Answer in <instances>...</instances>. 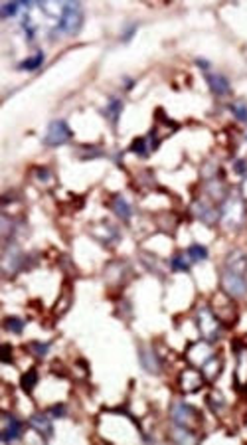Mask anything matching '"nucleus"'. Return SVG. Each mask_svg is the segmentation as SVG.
I'll return each instance as SVG.
<instances>
[{"mask_svg":"<svg viewBox=\"0 0 247 445\" xmlns=\"http://www.w3.org/2000/svg\"><path fill=\"white\" fill-rule=\"evenodd\" d=\"M235 382L239 388H247V346L237 350V366H235Z\"/></svg>","mask_w":247,"mask_h":445,"instance_id":"4468645a","label":"nucleus"},{"mask_svg":"<svg viewBox=\"0 0 247 445\" xmlns=\"http://www.w3.org/2000/svg\"><path fill=\"white\" fill-rule=\"evenodd\" d=\"M170 417H172V421L176 426H182V428H188V430H194L200 424V414L184 402H174L172 404Z\"/></svg>","mask_w":247,"mask_h":445,"instance_id":"7ed1b4c3","label":"nucleus"},{"mask_svg":"<svg viewBox=\"0 0 247 445\" xmlns=\"http://www.w3.org/2000/svg\"><path fill=\"white\" fill-rule=\"evenodd\" d=\"M223 269H230L233 273H239V275H245L247 271V255L243 252H232L226 257V263Z\"/></svg>","mask_w":247,"mask_h":445,"instance_id":"ddd939ff","label":"nucleus"},{"mask_svg":"<svg viewBox=\"0 0 247 445\" xmlns=\"http://www.w3.org/2000/svg\"><path fill=\"white\" fill-rule=\"evenodd\" d=\"M139 358H141V364H143V368L146 372H150V374H159L160 372V360L152 348H141Z\"/></svg>","mask_w":247,"mask_h":445,"instance_id":"2eb2a0df","label":"nucleus"},{"mask_svg":"<svg viewBox=\"0 0 247 445\" xmlns=\"http://www.w3.org/2000/svg\"><path fill=\"white\" fill-rule=\"evenodd\" d=\"M241 196L247 198V176L243 178V182H241Z\"/></svg>","mask_w":247,"mask_h":445,"instance_id":"72a5a7b5","label":"nucleus"},{"mask_svg":"<svg viewBox=\"0 0 247 445\" xmlns=\"http://www.w3.org/2000/svg\"><path fill=\"white\" fill-rule=\"evenodd\" d=\"M198 63H200V68H202V70H208V68H210V65H208V61H202V59H200Z\"/></svg>","mask_w":247,"mask_h":445,"instance_id":"f704fd0d","label":"nucleus"},{"mask_svg":"<svg viewBox=\"0 0 247 445\" xmlns=\"http://www.w3.org/2000/svg\"><path fill=\"white\" fill-rule=\"evenodd\" d=\"M30 350L36 356H46L50 352V344H48V342H32V344H30Z\"/></svg>","mask_w":247,"mask_h":445,"instance_id":"c756f323","label":"nucleus"},{"mask_svg":"<svg viewBox=\"0 0 247 445\" xmlns=\"http://www.w3.org/2000/svg\"><path fill=\"white\" fill-rule=\"evenodd\" d=\"M188 257L192 261H204L208 257V250L200 243H192L188 248Z\"/></svg>","mask_w":247,"mask_h":445,"instance_id":"a878e982","label":"nucleus"},{"mask_svg":"<svg viewBox=\"0 0 247 445\" xmlns=\"http://www.w3.org/2000/svg\"><path fill=\"white\" fill-rule=\"evenodd\" d=\"M192 212H194V216L204 224H216L219 220V210L212 206V204H208L206 200H196L194 204H192Z\"/></svg>","mask_w":247,"mask_h":445,"instance_id":"1a4fd4ad","label":"nucleus"},{"mask_svg":"<svg viewBox=\"0 0 247 445\" xmlns=\"http://www.w3.org/2000/svg\"><path fill=\"white\" fill-rule=\"evenodd\" d=\"M30 426L36 433H40L44 439H50L54 435V426L48 414H36L30 417Z\"/></svg>","mask_w":247,"mask_h":445,"instance_id":"f8f14e48","label":"nucleus"},{"mask_svg":"<svg viewBox=\"0 0 247 445\" xmlns=\"http://www.w3.org/2000/svg\"><path fill=\"white\" fill-rule=\"evenodd\" d=\"M8 360H10V346L4 344L2 346V362H8Z\"/></svg>","mask_w":247,"mask_h":445,"instance_id":"2f4dec72","label":"nucleus"},{"mask_svg":"<svg viewBox=\"0 0 247 445\" xmlns=\"http://www.w3.org/2000/svg\"><path fill=\"white\" fill-rule=\"evenodd\" d=\"M6 424H4V430H2V441H18L22 439L24 435V424L14 417V415L6 414Z\"/></svg>","mask_w":247,"mask_h":445,"instance_id":"9d476101","label":"nucleus"},{"mask_svg":"<svg viewBox=\"0 0 247 445\" xmlns=\"http://www.w3.org/2000/svg\"><path fill=\"white\" fill-rule=\"evenodd\" d=\"M214 354L212 352V348H210V342L204 341V342H196V344H192L188 348V360L192 366H196V368H202L204 364H206V360L210 358V356Z\"/></svg>","mask_w":247,"mask_h":445,"instance_id":"6e6552de","label":"nucleus"},{"mask_svg":"<svg viewBox=\"0 0 247 445\" xmlns=\"http://www.w3.org/2000/svg\"><path fill=\"white\" fill-rule=\"evenodd\" d=\"M146 145H148V137L134 139L132 145H131V150L132 152H137V154H141V157H145V154H148V150H150V147H146Z\"/></svg>","mask_w":247,"mask_h":445,"instance_id":"cd10ccee","label":"nucleus"},{"mask_svg":"<svg viewBox=\"0 0 247 445\" xmlns=\"http://www.w3.org/2000/svg\"><path fill=\"white\" fill-rule=\"evenodd\" d=\"M83 24V10L79 2H65L63 6V14L58 20V26L54 30V34H65V36H73L77 34Z\"/></svg>","mask_w":247,"mask_h":445,"instance_id":"f257e3e1","label":"nucleus"},{"mask_svg":"<svg viewBox=\"0 0 247 445\" xmlns=\"http://www.w3.org/2000/svg\"><path fill=\"white\" fill-rule=\"evenodd\" d=\"M4 328L10 330L12 335H20V332L24 330V321H22L20 317H8V319L4 321Z\"/></svg>","mask_w":247,"mask_h":445,"instance_id":"bb28decb","label":"nucleus"},{"mask_svg":"<svg viewBox=\"0 0 247 445\" xmlns=\"http://www.w3.org/2000/svg\"><path fill=\"white\" fill-rule=\"evenodd\" d=\"M172 437H174V441H180V443H194V441H198V437L192 433V430L182 428V426H176L174 430H172Z\"/></svg>","mask_w":247,"mask_h":445,"instance_id":"4be33fe9","label":"nucleus"},{"mask_svg":"<svg viewBox=\"0 0 247 445\" xmlns=\"http://www.w3.org/2000/svg\"><path fill=\"white\" fill-rule=\"evenodd\" d=\"M20 8H30V2H6L0 6V16L2 18H12L20 12Z\"/></svg>","mask_w":247,"mask_h":445,"instance_id":"412c9836","label":"nucleus"},{"mask_svg":"<svg viewBox=\"0 0 247 445\" xmlns=\"http://www.w3.org/2000/svg\"><path fill=\"white\" fill-rule=\"evenodd\" d=\"M50 414L54 415V417H61V415H65V406H63V404H56V406H52V408H50Z\"/></svg>","mask_w":247,"mask_h":445,"instance_id":"7c9ffc66","label":"nucleus"},{"mask_svg":"<svg viewBox=\"0 0 247 445\" xmlns=\"http://www.w3.org/2000/svg\"><path fill=\"white\" fill-rule=\"evenodd\" d=\"M36 384H38V372H36V368H30V370L20 378V386H22L24 392L30 394V392L36 388Z\"/></svg>","mask_w":247,"mask_h":445,"instance_id":"5701e85b","label":"nucleus"},{"mask_svg":"<svg viewBox=\"0 0 247 445\" xmlns=\"http://www.w3.org/2000/svg\"><path fill=\"white\" fill-rule=\"evenodd\" d=\"M232 111H233V115L239 119V121L247 123V105L243 103V101H237V103H233L232 105Z\"/></svg>","mask_w":247,"mask_h":445,"instance_id":"c85d7f7f","label":"nucleus"},{"mask_svg":"<svg viewBox=\"0 0 247 445\" xmlns=\"http://www.w3.org/2000/svg\"><path fill=\"white\" fill-rule=\"evenodd\" d=\"M113 212H115L121 220H129L132 216L131 204H129L123 196H115V198H113Z\"/></svg>","mask_w":247,"mask_h":445,"instance_id":"6ab92c4d","label":"nucleus"},{"mask_svg":"<svg viewBox=\"0 0 247 445\" xmlns=\"http://www.w3.org/2000/svg\"><path fill=\"white\" fill-rule=\"evenodd\" d=\"M202 372L206 380H216L219 376V372H221V358L216 354H212L206 360V364L202 366Z\"/></svg>","mask_w":247,"mask_h":445,"instance_id":"a211bd4d","label":"nucleus"},{"mask_svg":"<svg viewBox=\"0 0 247 445\" xmlns=\"http://www.w3.org/2000/svg\"><path fill=\"white\" fill-rule=\"evenodd\" d=\"M190 259L188 253H176L174 257H172V269L174 271H188L190 267Z\"/></svg>","mask_w":247,"mask_h":445,"instance_id":"393cba45","label":"nucleus"},{"mask_svg":"<svg viewBox=\"0 0 247 445\" xmlns=\"http://www.w3.org/2000/svg\"><path fill=\"white\" fill-rule=\"evenodd\" d=\"M72 139V129L70 125L63 121V119H56L50 123L48 127V133L44 137V145L46 147H61L65 145L68 141Z\"/></svg>","mask_w":247,"mask_h":445,"instance_id":"20e7f679","label":"nucleus"},{"mask_svg":"<svg viewBox=\"0 0 247 445\" xmlns=\"http://www.w3.org/2000/svg\"><path fill=\"white\" fill-rule=\"evenodd\" d=\"M221 289L233 299H241L247 295V281L245 275L233 273L230 269H223L221 273Z\"/></svg>","mask_w":247,"mask_h":445,"instance_id":"39448f33","label":"nucleus"},{"mask_svg":"<svg viewBox=\"0 0 247 445\" xmlns=\"http://www.w3.org/2000/svg\"><path fill=\"white\" fill-rule=\"evenodd\" d=\"M204 380H206L204 374H200V372L196 370V366H192V368L182 370L180 378H178V386L182 388V392L190 394V392H198V390L202 388Z\"/></svg>","mask_w":247,"mask_h":445,"instance_id":"0eeeda50","label":"nucleus"},{"mask_svg":"<svg viewBox=\"0 0 247 445\" xmlns=\"http://www.w3.org/2000/svg\"><path fill=\"white\" fill-rule=\"evenodd\" d=\"M208 85L212 89V93H216V95H228L230 93V81L219 74L208 75Z\"/></svg>","mask_w":247,"mask_h":445,"instance_id":"f3484780","label":"nucleus"},{"mask_svg":"<svg viewBox=\"0 0 247 445\" xmlns=\"http://www.w3.org/2000/svg\"><path fill=\"white\" fill-rule=\"evenodd\" d=\"M121 109H123V103L119 101V99H111L109 105H107V109H105V115L111 119V123L117 125V121H119V115H121Z\"/></svg>","mask_w":247,"mask_h":445,"instance_id":"b1692460","label":"nucleus"},{"mask_svg":"<svg viewBox=\"0 0 247 445\" xmlns=\"http://www.w3.org/2000/svg\"><path fill=\"white\" fill-rule=\"evenodd\" d=\"M196 325H198V330H200V335H202L204 341L216 342L219 339L221 325H219V319L216 317V313L212 311L210 307H202V309L198 311Z\"/></svg>","mask_w":247,"mask_h":445,"instance_id":"f03ea898","label":"nucleus"},{"mask_svg":"<svg viewBox=\"0 0 247 445\" xmlns=\"http://www.w3.org/2000/svg\"><path fill=\"white\" fill-rule=\"evenodd\" d=\"M245 163H235V170H237V172H241V174H243V172H245Z\"/></svg>","mask_w":247,"mask_h":445,"instance_id":"473e14b6","label":"nucleus"},{"mask_svg":"<svg viewBox=\"0 0 247 445\" xmlns=\"http://www.w3.org/2000/svg\"><path fill=\"white\" fill-rule=\"evenodd\" d=\"M91 234L97 237L99 241H103V243H111V241H117V237H119V234H117L115 228H113L111 224H107V222L95 226V228L91 230Z\"/></svg>","mask_w":247,"mask_h":445,"instance_id":"dca6fc26","label":"nucleus"},{"mask_svg":"<svg viewBox=\"0 0 247 445\" xmlns=\"http://www.w3.org/2000/svg\"><path fill=\"white\" fill-rule=\"evenodd\" d=\"M42 63H44V54H42V52H36L32 58L20 61V63H18V70H22V72H34V70H38Z\"/></svg>","mask_w":247,"mask_h":445,"instance_id":"aec40b11","label":"nucleus"},{"mask_svg":"<svg viewBox=\"0 0 247 445\" xmlns=\"http://www.w3.org/2000/svg\"><path fill=\"white\" fill-rule=\"evenodd\" d=\"M22 259H24L22 252H20L16 246H8L4 255H2V269H4L6 273H14V271H18L20 265H22Z\"/></svg>","mask_w":247,"mask_h":445,"instance_id":"9b49d317","label":"nucleus"},{"mask_svg":"<svg viewBox=\"0 0 247 445\" xmlns=\"http://www.w3.org/2000/svg\"><path fill=\"white\" fill-rule=\"evenodd\" d=\"M219 218L228 226H237L241 224L243 220V202L239 196H230L226 202H223V208L219 212Z\"/></svg>","mask_w":247,"mask_h":445,"instance_id":"423d86ee","label":"nucleus"}]
</instances>
